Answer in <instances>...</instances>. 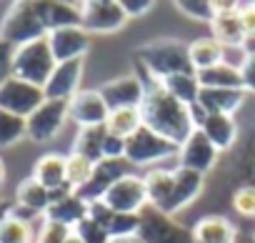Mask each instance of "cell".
I'll list each match as a JSON object with an SVG mask.
<instances>
[{"instance_id": "obj_1", "label": "cell", "mask_w": 255, "mask_h": 243, "mask_svg": "<svg viewBox=\"0 0 255 243\" xmlns=\"http://www.w3.org/2000/svg\"><path fill=\"white\" fill-rule=\"evenodd\" d=\"M143 83H145V98L140 103V113H143V126L155 131L158 136H165L173 143H183L195 128L190 120V110L188 105H183L178 98H173L160 80L150 78L143 68H138Z\"/></svg>"}, {"instance_id": "obj_2", "label": "cell", "mask_w": 255, "mask_h": 243, "mask_svg": "<svg viewBox=\"0 0 255 243\" xmlns=\"http://www.w3.org/2000/svg\"><path fill=\"white\" fill-rule=\"evenodd\" d=\"M138 68L150 78L165 80L175 73H193L188 60V45L180 40H153L138 50Z\"/></svg>"}, {"instance_id": "obj_3", "label": "cell", "mask_w": 255, "mask_h": 243, "mask_svg": "<svg viewBox=\"0 0 255 243\" xmlns=\"http://www.w3.org/2000/svg\"><path fill=\"white\" fill-rule=\"evenodd\" d=\"M45 35H48V28H45L33 0H18V3H13L8 8V13L3 15V23H0V38L15 48L40 40Z\"/></svg>"}, {"instance_id": "obj_4", "label": "cell", "mask_w": 255, "mask_h": 243, "mask_svg": "<svg viewBox=\"0 0 255 243\" xmlns=\"http://www.w3.org/2000/svg\"><path fill=\"white\" fill-rule=\"evenodd\" d=\"M58 68V60L50 50L48 35L40 40H33L28 45L15 48V60H13V75L20 80H28L38 88H45L50 80L53 70Z\"/></svg>"}, {"instance_id": "obj_5", "label": "cell", "mask_w": 255, "mask_h": 243, "mask_svg": "<svg viewBox=\"0 0 255 243\" xmlns=\"http://www.w3.org/2000/svg\"><path fill=\"white\" fill-rule=\"evenodd\" d=\"M178 153H180L178 143L168 141L165 136H158L145 126L125 141V161L130 166H153L168 158H178Z\"/></svg>"}, {"instance_id": "obj_6", "label": "cell", "mask_w": 255, "mask_h": 243, "mask_svg": "<svg viewBox=\"0 0 255 243\" xmlns=\"http://www.w3.org/2000/svg\"><path fill=\"white\" fill-rule=\"evenodd\" d=\"M103 203H105L110 211H115V213H133V216H140V213L150 206V201H148V188H145L143 176L125 173L123 178H118V181L108 188Z\"/></svg>"}, {"instance_id": "obj_7", "label": "cell", "mask_w": 255, "mask_h": 243, "mask_svg": "<svg viewBox=\"0 0 255 243\" xmlns=\"http://www.w3.org/2000/svg\"><path fill=\"white\" fill-rule=\"evenodd\" d=\"M128 23V15L120 5V0H88L80 3V28L93 35H110L118 33Z\"/></svg>"}, {"instance_id": "obj_8", "label": "cell", "mask_w": 255, "mask_h": 243, "mask_svg": "<svg viewBox=\"0 0 255 243\" xmlns=\"http://www.w3.org/2000/svg\"><path fill=\"white\" fill-rule=\"evenodd\" d=\"M43 100H45V90L28 80L10 75L8 80L0 83V110H8L20 118H30L43 105Z\"/></svg>"}, {"instance_id": "obj_9", "label": "cell", "mask_w": 255, "mask_h": 243, "mask_svg": "<svg viewBox=\"0 0 255 243\" xmlns=\"http://www.w3.org/2000/svg\"><path fill=\"white\" fill-rule=\"evenodd\" d=\"M68 118H70L68 100H50V98H45L43 105L28 118V138L35 141V143L53 141L63 131Z\"/></svg>"}, {"instance_id": "obj_10", "label": "cell", "mask_w": 255, "mask_h": 243, "mask_svg": "<svg viewBox=\"0 0 255 243\" xmlns=\"http://www.w3.org/2000/svg\"><path fill=\"white\" fill-rule=\"evenodd\" d=\"M103 100L108 103L110 110H120V108H140L143 98H145V83L138 73L130 75H120L113 78L108 83H103L100 88Z\"/></svg>"}, {"instance_id": "obj_11", "label": "cell", "mask_w": 255, "mask_h": 243, "mask_svg": "<svg viewBox=\"0 0 255 243\" xmlns=\"http://www.w3.org/2000/svg\"><path fill=\"white\" fill-rule=\"evenodd\" d=\"M138 233L145 243H193L190 231L180 228L178 223L170 221V216H165L150 206L140 213V231Z\"/></svg>"}, {"instance_id": "obj_12", "label": "cell", "mask_w": 255, "mask_h": 243, "mask_svg": "<svg viewBox=\"0 0 255 243\" xmlns=\"http://www.w3.org/2000/svg\"><path fill=\"white\" fill-rule=\"evenodd\" d=\"M220 151L208 141V136L195 128L183 143H180V153H178V166L188 168V171H198V173H208L215 163H218Z\"/></svg>"}, {"instance_id": "obj_13", "label": "cell", "mask_w": 255, "mask_h": 243, "mask_svg": "<svg viewBox=\"0 0 255 243\" xmlns=\"http://www.w3.org/2000/svg\"><path fill=\"white\" fill-rule=\"evenodd\" d=\"M68 108H70V118L78 123V128L105 126V120L110 115V108L103 100L100 90H78L68 100Z\"/></svg>"}, {"instance_id": "obj_14", "label": "cell", "mask_w": 255, "mask_h": 243, "mask_svg": "<svg viewBox=\"0 0 255 243\" xmlns=\"http://www.w3.org/2000/svg\"><path fill=\"white\" fill-rule=\"evenodd\" d=\"M215 5V18L210 23V33L213 38L223 45V48H235V45H245L248 38L243 33L240 25V3H213Z\"/></svg>"}, {"instance_id": "obj_15", "label": "cell", "mask_w": 255, "mask_h": 243, "mask_svg": "<svg viewBox=\"0 0 255 243\" xmlns=\"http://www.w3.org/2000/svg\"><path fill=\"white\" fill-rule=\"evenodd\" d=\"M125 173H128V161H125V158H123V161H108V158H103V161L95 166V173L90 176V181H88L83 188H78L75 196L83 198L88 206H90V203H98V201L105 198L108 188H110L118 178H123Z\"/></svg>"}, {"instance_id": "obj_16", "label": "cell", "mask_w": 255, "mask_h": 243, "mask_svg": "<svg viewBox=\"0 0 255 243\" xmlns=\"http://www.w3.org/2000/svg\"><path fill=\"white\" fill-rule=\"evenodd\" d=\"M203 183H205V176L198 173V171H188V168H175V183H173V193L168 198V203L160 208V213L165 216H175L180 213L183 208H188L203 191Z\"/></svg>"}, {"instance_id": "obj_17", "label": "cell", "mask_w": 255, "mask_h": 243, "mask_svg": "<svg viewBox=\"0 0 255 243\" xmlns=\"http://www.w3.org/2000/svg\"><path fill=\"white\" fill-rule=\"evenodd\" d=\"M48 43H50L55 60L68 63V60L85 58V53L90 48V35L80 25H70V28H60V30L48 33Z\"/></svg>"}, {"instance_id": "obj_18", "label": "cell", "mask_w": 255, "mask_h": 243, "mask_svg": "<svg viewBox=\"0 0 255 243\" xmlns=\"http://www.w3.org/2000/svg\"><path fill=\"white\" fill-rule=\"evenodd\" d=\"M45 218L63 223L68 228H75L83 218H88V203L83 198H78L75 191H70V188L50 191V208L45 211Z\"/></svg>"}, {"instance_id": "obj_19", "label": "cell", "mask_w": 255, "mask_h": 243, "mask_svg": "<svg viewBox=\"0 0 255 243\" xmlns=\"http://www.w3.org/2000/svg\"><path fill=\"white\" fill-rule=\"evenodd\" d=\"M83 65H85V58L58 63V68L53 70L50 80L43 88L45 98H50V100H70L78 93V85H80V78H83Z\"/></svg>"}, {"instance_id": "obj_20", "label": "cell", "mask_w": 255, "mask_h": 243, "mask_svg": "<svg viewBox=\"0 0 255 243\" xmlns=\"http://www.w3.org/2000/svg\"><path fill=\"white\" fill-rule=\"evenodd\" d=\"M190 241L193 243H235L238 228L225 216H203L193 223Z\"/></svg>"}, {"instance_id": "obj_21", "label": "cell", "mask_w": 255, "mask_h": 243, "mask_svg": "<svg viewBox=\"0 0 255 243\" xmlns=\"http://www.w3.org/2000/svg\"><path fill=\"white\" fill-rule=\"evenodd\" d=\"M48 33L60 30V28H70V25H80V5L75 3H63V0H40L35 3Z\"/></svg>"}, {"instance_id": "obj_22", "label": "cell", "mask_w": 255, "mask_h": 243, "mask_svg": "<svg viewBox=\"0 0 255 243\" xmlns=\"http://www.w3.org/2000/svg\"><path fill=\"white\" fill-rule=\"evenodd\" d=\"M245 88H200L198 103L208 113H220V115H233L243 100H245Z\"/></svg>"}, {"instance_id": "obj_23", "label": "cell", "mask_w": 255, "mask_h": 243, "mask_svg": "<svg viewBox=\"0 0 255 243\" xmlns=\"http://www.w3.org/2000/svg\"><path fill=\"white\" fill-rule=\"evenodd\" d=\"M65 166H68V156H63V153H45L33 166V178L40 186H45L48 191L68 188V183H65Z\"/></svg>"}, {"instance_id": "obj_24", "label": "cell", "mask_w": 255, "mask_h": 243, "mask_svg": "<svg viewBox=\"0 0 255 243\" xmlns=\"http://www.w3.org/2000/svg\"><path fill=\"white\" fill-rule=\"evenodd\" d=\"M208 141L223 153L228 148H233V143L238 141V123H235V118L233 115H220V113H208L205 118V123L200 128Z\"/></svg>"}, {"instance_id": "obj_25", "label": "cell", "mask_w": 255, "mask_h": 243, "mask_svg": "<svg viewBox=\"0 0 255 243\" xmlns=\"http://www.w3.org/2000/svg\"><path fill=\"white\" fill-rule=\"evenodd\" d=\"M145 188H148V201H150V208L160 211L170 193H173V183H175V168H150L145 176Z\"/></svg>"}, {"instance_id": "obj_26", "label": "cell", "mask_w": 255, "mask_h": 243, "mask_svg": "<svg viewBox=\"0 0 255 243\" xmlns=\"http://www.w3.org/2000/svg\"><path fill=\"white\" fill-rule=\"evenodd\" d=\"M188 60H190L193 73L208 70V68L223 63V45L213 35L210 38H198L188 45Z\"/></svg>"}, {"instance_id": "obj_27", "label": "cell", "mask_w": 255, "mask_h": 243, "mask_svg": "<svg viewBox=\"0 0 255 243\" xmlns=\"http://www.w3.org/2000/svg\"><path fill=\"white\" fill-rule=\"evenodd\" d=\"M15 206H23V208H28V211L38 213V216L40 213L45 216V211L50 208V191L45 186H40L30 176V178L18 183V188H15Z\"/></svg>"}, {"instance_id": "obj_28", "label": "cell", "mask_w": 255, "mask_h": 243, "mask_svg": "<svg viewBox=\"0 0 255 243\" xmlns=\"http://www.w3.org/2000/svg\"><path fill=\"white\" fill-rule=\"evenodd\" d=\"M143 128V113L140 108H120V110H110L108 120H105V131L110 136H118L123 141H128L130 136H135Z\"/></svg>"}, {"instance_id": "obj_29", "label": "cell", "mask_w": 255, "mask_h": 243, "mask_svg": "<svg viewBox=\"0 0 255 243\" xmlns=\"http://www.w3.org/2000/svg\"><path fill=\"white\" fill-rule=\"evenodd\" d=\"M105 126H95V128H78V136L73 141V153L83 156L93 163L103 161V143H105Z\"/></svg>"}, {"instance_id": "obj_30", "label": "cell", "mask_w": 255, "mask_h": 243, "mask_svg": "<svg viewBox=\"0 0 255 243\" xmlns=\"http://www.w3.org/2000/svg\"><path fill=\"white\" fill-rule=\"evenodd\" d=\"M160 83H163V88L173 98H178L188 108L195 105L198 98H200V83H198V75L195 73H175V75H170V78H165Z\"/></svg>"}, {"instance_id": "obj_31", "label": "cell", "mask_w": 255, "mask_h": 243, "mask_svg": "<svg viewBox=\"0 0 255 243\" xmlns=\"http://www.w3.org/2000/svg\"><path fill=\"white\" fill-rule=\"evenodd\" d=\"M195 75H198L200 88H243L240 70H235L225 63H218V65H213L208 70H200Z\"/></svg>"}, {"instance_id": "obj_32", "label": "cell", "mask_w": 255, "mask_h": 243, "mask_svg": "<svg viewBox=\"0 0 255 243\" xmlns=\"http://www.w3.org/2000/svg\"><path fill=\"white\" fill-rule=\"evenodd\" d=\"M23 138H28V118L0 110V148H10Z\"/></svg>"}, {"instance_id": "obj_33", "label": "cell", "mask_w": 255, "mask_h": 243, "mask_svg": "<svg viewBox=\"0 0 255 243\" xmlns=\"http://www.w3.org/2000/svg\"><path fill=\"white\" fill-rule=\"evenodd\" d=\"M35 231L33 223L18 218V216H8L0 223V243H35Z\"/></svg>"}, {"instance_id": "obj_34", "label": "cell", "mask_w": 255, "mask_h": 243, "mask_svg": "<svg viewBox=\"0 0 255 243\" xmlns=\"http://www.w3.org/2000/svg\"><path fill=\"white\" fill-rule=\"evenodd\" d=\"M95 166H98V163H93V161H88V158H83V156L70 153V156H68V166H65V183H68V188H70V191L83 188V186L90 181V176L95 173Z\"/></svg>"}, {"instance_id": "obj_35", "label": "cell", "mask_w": 255, "mask_h": 243, "mask_svg": "<svg viewBox=\"0 0 255 243\" xmlns=\"http://www.w3.org/2000/svg\"><path fill=\"white\" fill-rule=\"evenodd\" d=\"M175 8H178L180 13H185L188 18L200 20V23H208V25H210L213 18H215V5L210 3V0H178Z\"/></svg>"}, {"instance_id": "obj_36", "label": "cell", "mask_w": 255, "mask_h": 243, "mask_svg": "<svg viewBox=\"0 0 255 243\" xmlns=\"http://www.w3.org/2000/svg\"><path fill=\"white\" fill-rule=\"evenodd\" d=\"M70 233H73V228L45 218L40 231H38V236H35V243H65L70 238Z\"/></svg>"}, {"instance_id": "obj_37", "label": "cell", "mask_w": 255, "mask_h": 243, "mask_svg": "<svg viewBox=\"0 0 255 243\" xmlns=\"http://www.w3.org/2000/svg\"><path fill=\"white\" fill-rule=\"evenodd\" d=\"M80 238H83V243H110V236H108V231L98 223V221H93L90 216L88 218H83L75 228H73Z\"/></svg>"}, {"instance_id": "obj_38", "label": "cell", "mask_w": 255, "mask_h": 243, "mask_svg": "<svg viewBox=\"0 0 255 243\" xmlns=\"http://www.w3.org/2000/svg\"><path fill=\"white\" fill-rule=\"evenodd\" d=\"M233 208L245 218H255V188L253 186L238 188L233 193Z\"/></svg>"}, {"instance_id": "obj_39", "label": "cell", "mask_w": 255, "mask_h": 243, "mask_svg": "<svg viewBox=\"0 0 255 243\" xmlns=\"http://www.w3.org/2000/svg\"><path fill=\"white\" fill-rule=\"evenodd\" d=\"M13 60H15V45L0 38V83L13 75Z\"/></svg>"}, {"instance_id": "obj_40", "label": "cell", "mask_w": 255, "mask_h": 243, "mask_svg": "<svg viewBox=\"0 0 255 243\" xmlns=\"http://www.w3.org/2000/svg\"><path fill=\"white\" fill-rule=\"evenodd\" d=\"M248 48L245 45H235V48H223V63L235 68V70H243V65L248 63Z\"/></svg>"}, {"instance_id": "obj_41", "label": "cell", "mask_w": 255, "mask_h": 243, "mask_svg": "<svg viewBox=\"0 0 255 243\" xmlns=\"http://www.w3.org/2000/svg\"><path fill=\"white\" fill-rule=\"evenodd\" d=\"M103 158H108V161H123L125 158V141L108 133L105 136V143H103Z\"/></svg>"}, {"instance_id": "obj_42", "label": "cell", "mask_w": 255, "mask_h": 243, "mask_svg": "<svg viewBox=\"0 0 255 243\" xmlns=\"http://www.w3.org/2000/svg\"><path fill=\"white\" fill-rule=\"evenodd\" d=\"M120 5L128 18H140L153 10V0H120Z\"/></svg>"}, {"instance_id": "obj_43", "label": "cell", "mask_w": 255, "mask_h": 243, "mask_svg": "<svg viewBox=\"0 0 255 243\" xmlns=\"http://www.w3.org/2000/svg\"><path fill=\"white\" fill-rule=\"evenodd\" d=\"M240 25H243V33L248 40L255 38V3H248V5H240Z\"/></svg>"}, {"instance_id": "obj_44", "label": "cell", "mask_w": 255, "mask_h": 243, "mask_svg": "<svg viewBox=\"0 0 255 243\" xmlns=\"http://www.w3.org/2000/svg\"><path fill=\"white\" fill-rule=\"evenodd\" d=\"M240 75H243V88H245V93H255V53L248 55V63L243 65Z\"/></svg>"}, {"instance_id": "obj_45", "label": "cell", "mask_w": 255, "mask_h": 243, "mask_svg": "<svg viewBox=\"0 0 255 243\" xmlns=\"http://www.w3.org/2000/svg\"><path fill=\"white\" fill-rule=\"evenodd\" d=\"M188 110H190V120H193V128H203V123H205V118H208V110H205V108H203L200 103L190 105Z\"/></svg>"}, {"instance_id": "obj_46", "label": "cell", "mask_w": 255, "mask_h": 243, "mask_svg": "<svg viewBox=\"0 0 255 243\" xmlns=\"http://www.w3.org/2000/svg\"><path fill=\"white\" fill-rule=\"evenodd\" d=\"M110 243H145V241L140 238V233H135V236H118V238H110Z\"/></svg>"}, {"instance_id": "obj_47", "label": "cell", "mask_w": 255, "mask_h": 243, "mask_svg": "<svg viewBox=\"0 0 255 243\" xmlns=\"http://www.w3.org/2000/svg\"><path fill=\"white\" fill-rule=\"evenodd\" d=\"M10 208H13L10 203H5V201H0V223H3V221H5L8 216H10Z\"/></svg>"}, {"instance_id": "obj_48", "label": "cell", "mask_w": 255, "mask_h": 243, "mask_svg": "<svg viewBox=\"0 0 255 243\" xmlns=\"http://www.w3.org/2000/svg\"><path fill=\"white\" fill-rule=\"evenodd\" d=\"M5 183V163H3V158H0V186Z\"/></svg>"}, {"instance_id": "obj_49", "label": "cell", "mask_w": 255, "mask_h": 243, "mask_svg": "<svg viewBox=\"0 0 255 243\" xmlns=\"http://www.w3.org/2000/svg\"><path fill=\"white\" fill-rule=\"evenodd\" d=\"M65 243H83V238H80V236H78V233L73 231V233H70V238H68Z\"/></svg>"}, {"instance_id": "obj_50", "label": "cell", "mask_w": 255, "mask_h": 243, "mask_svg": "<svg viewBox=\"0 0 255 243\" xmlns=\"http://www.w3.org/2000/svg\"><path fill=\"white\" fill-rule=\"evenodd\" d=\"M245 48H248V53H255V38H253V40H248V43H245Z\"/></svg>"}, {"instance_id": "obj_51", "label": "cell", "mask_w": 255, "mask_h": 243, "mask_svg": "<svg viewBox=\"0 0 255 243\" xmlns=\"http://www.w3.org/2000/svg\"><path fill=\"white\" fill-rule=\"evenodd\" d=\"M253 241H255V233H253Z\"/></svg>"}]
</instances>
